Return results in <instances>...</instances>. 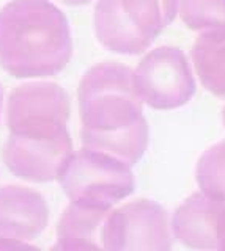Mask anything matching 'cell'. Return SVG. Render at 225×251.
<instances>
[{"instance_id": "8992f818", "label": "cell", "mask_w": 225, "mask_h": 251, "mask_svg": "<svg viewBox=\"0 0 225 251\" xmlns=\"http://www.w3.org/2000/svg\"><path fill=\"white\" fill-rule=\"evenodd\" d=\"M134 85L143 104L170 110L188 102L196 83L184 53L176 47H158L146 53L134 71Z\"/></svg>"}, {"instance_id": "52a82bcc", "label": "cell", "mask_w": 225, "mask_h": 251, "mask_svg": "<svg viewBox=\"0 0 225 251\" xmlns=\"http://www.w3.org/2000/svg\"><path fill=\"white\" fill-rule=\"evenodd\" d=\"M104 250H169L167 212L151 200H137L112 209L103 229Z\"/></svg>"}, {"instance_id": "277c9868", "label": "cell", "mask_w": 225, "mask_h": 251, "mask_svg": "<svg viewBox=\"0 0 225 251\" xmlns=\"http://www.w3.org/2000/svg\"><path fill=\"white\" fill-rule=\"evenodd\" d=\"M131 168L118 157L84 146L68 157L57 180L71 201L112 209L134 192Z\"/></svg>"}, {"instance_id": "ba28073f", "label": "cell", "mask_w": 225, "mask_h": 251, "mask_svg": "<svg viewBox=\"0 0 225 251\" xmlns=\"http://www.w3.org/2000/svg\"><path fill=\"white\" fill-rule=\"evenodd\" d=\"M73 154L69 133L57 140H26L10 135L2 149L3 162L14 176L28 182H51Z\"/></svg>"}, {"instance_id": "7c38bea8", "label": "cell", "mask_w": 225, "mask_h": 251, "mask_svg": "<svg viewBox=\"0 0 225 251\" xmlns=\"http://www.w3.org/2000/svg\"><path fill=\"white\" fill-rule=\"evenodd\" d=\"M61 3H65L68 6H81V5H87L91 0H60Z\"/></svg>"}, {"instance_id": "8fae6325", "label": "cell", "mask_w": 225, "mask_h": 251, "mask_svg": "<svg viewBox=\"0 0 225 251\" xmlns=\"http://www.w3.org/2000/svg\"><path fill=\"white\" fill-rule=\"evenodd\" d=\"M221 201L205 195H192L186 200L173 215V232L184 245L194 248H211L216 240V214Z\"/></svg>"}, {"instance_id": "3957f363", "label": "cell", "mask_w": 225, "mask_h": 251, "mask_svg": "<svg viewBox=\"0 0 225 251\" xmlns=\"http://www.w3.org/2000/svg\"><path fill=\"white\" fill-rule=\"evenodd\" d=\"M178 0H98L93 25L98 41L121 55H137L175 19Z\"/></svg>"}, {"instance_id": "5b68a950", "label": "cell", "mask_w": 225, "mask_h": 251, "mask_svg": "<svg viewBox=\"0 0 225 251\" xmlns=\"http://www.w3.org/2000/svg\"><path fill=\"white\" fill-rule=\"evenodd\" d=\"M69 96L58 83L30 82L16 86L6 105L10 135L26 140H56L68 135Z\"/></svg>"}, {"instance_id": "7a4b0ae2", "label": "cell", "mask_w": 225, "mask_h": 251, "mask_svg": "<svg viewBox=\"0 0 225 251\" xmlns=\"http://www.w3.org/2000/svg\"><path fill=\"white\" fill-rule=\"evenodd\" d=\"M71 57V28L57 5L49 0H11L0 10V66L10 75H56Z\"/></svg>"}, {"instance_id": "9c48e42d", "label": "cell", "mask_w": 225, "mask_h": 251, "mask_svg": "<svg viewBox=\"0 0 225 251\" xmlns=\"http://www.w3.org/2000/svg\"><path fill=\"white\" fill-rule=\"evenodd\" d=\"M49 223L44 196L33 188L5 185L0 188V237L33 240Z\"/></svg>"}, {"instance_id": "30bf717a", "label": "cell", "mask_w": 225, "mask_h": 251, "mask_svg": "<svg viewBox=\"0 0 225 251\" xmlns=\"http://www.w3.org/2000/svg\"><path fill=\"white\" fill-rule=\"evenodd\" d=\"M112 209L71 201L57 225L54 250H104L103 229Z\"/></svg>"}, {"instance_id": "4fadbf2b", "label": "cell", "mask_w": 225, "mask_h": 251, "mask_svg": "<svg viewBox=\"0 0 225 251\" xmlns=\"http://www.w3.org/2000/svg\"><path fill=\"white\" fill-rule=\"evenodd\" d=\"M2 102H3V86L0 83V112H2Z\"/></svg>"}, {"instance_id": "6da1fadb", "label": "cell", "mask_w": 225, "mask_h": 251, "mask_svg": "<svg viewBox=\"0 0 225 251\" xmlns=\"http://www.w3.org/2000/svg\"><path fill=\"white\" fill-rule=\"evenodd\" d=\"M77 100L82 146L134 167L148 146V123L134 85V71L113 61L99 63L84 74Z\"/></svg>"}]
</instances>
